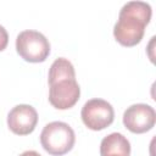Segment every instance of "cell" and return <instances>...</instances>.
<instances>
[{
	"mask_svg": "<svg viewBox=\"0 0 156 156\" xmlns=\"http://www.w3.org/2000/svg\"><path fill=\"white\" fill-rule=\"evenodd\" d=\"M49 101L57 110H67L76 105L80 88L76 80L73 65L65 57L56 58L49 69Z\"/></svg>",
	"mask_w": 156,
	"mask_h": 156,
	"instance_id": "6da1fadb",
	"label": "cell"
},
{
	"mask_svg": "<svg viewBox=\"0 0 156 156\" xmlns=\"http://www.w3.org/2000/svg\"><path fill=\"white\" fill-rule=\"evenodd\" d=\"M151 6L144 1H129L119 11L113 27L115 39L123 46H134L144 37L145 27L151 20Z\"/></svg>",
	"mask_w": 156,
	"mask_h": 156,
	"instance_id": "7a4b0ae2",
	"label": "cell"
},
{
	"mask_svg": "<svg viewBox=\"0 0 156 156\" xmlns=\"http://www.w3.org/2000/svg\"><path fill=\"white\" fill-rule=\"evenodd\" d=\"M76 141V134L65 122L48 123L40 134V144L43 149L52 156H62L72 150Z\"/></svg>",
	"mask_w": 156,
	"mask_h": 156,
	"instance_id": "3957f363",
	"label": "cell"
},
{
	"mask_svg": "<svg viewBox=\"0 0 156 156\" xmlns=\"http://www.w3.org/2000/svg\"><path fill=\"white\" fill-rule=\"evenodd\" d=\"M16 50L27 62H44L50 54V43L40 32L27 29L17 35Z\"/></svg>",
	"mask_w": 156,
	"mask_h": 156,
	"instance_id": "277c9868",
	"label": "cell"
},
{
	"mask_svg": "<svg viewBox=\"0 0 156 156\" xmlns=\"http://www.w3.org/2000/svg\"><path fill=\"white\" fill-rule=\"evenodd\" d=\"M83 123L91 130H102L115 119V111L110 102L104 99L88 100L82 107Z\"/></svg>",
	"mask_w": 156,
	"mask_h": 156,
	"instance_id": "5b68a950",
	"label": "cell"
},
{
	"mask_svg": "<svg viewBox=\"0 0 156 156\" xmlns=\"http://www.w3.org/2000/svg\"><path fill=\"white\" fill-rule=\"evenodd\" d=\"M156 122V112L154 107L146 104H134L123 113V124L128 130L135 134L149 132Z\"/></svg>",
	"mask_w": 156,
	"mask_h": 156,
	"instance_id": "8992f818",
	"label": "cell"
},
{
	"mask_svg": "<svg viewBox=\"0 0 156 156\" xmlns=\"http://www.w3.org/2000/svg\"><path fill=\"white\" fill-rule=\"evenodd\" d=\"M38 123V113L30 105L21 104L15 106L7 115V126L17 135L30 134Z\"/></svg>",
	"mask_w": 156,
	"mask_h": 156,
	"instance_id": "52a82bcc",
	"label": "cell"
},
{
	"mask_svg": "<svg viewBox=\"0 0 156 156\" xmlns=\"http://www.w3.org/2000/svg\"><path fill=\"white\" fill-rule=\"evenodd\" d=\"M101 156H129L130 144L121 133H111L106 135L100 144Z\"/></svg>",
	"mask_w": 156,
	"mask_h": 156,
	"instance_id": "ba28073f",
	"label": "cell"
},
{
	"mask_svg": "<svg viewBox=\"0 0 156 156\" xmlns=\"http://www.w3.org/2000/svg\"><path fill=\"white\" fill-rule=\"evenodd\" d=\"M9 43V34L6 32V29L0 24V51H2Z\"/></svg>",
	"mask_w": 156,
	"mask_h": 156,
	"instance_id": "9c48e42d",
	"label": "cell"
},
{
	"mask_svg": "<svg viewBox=\"0 0 156 156\" xmlns=\"http://www.w3.org/2000/svg\"><path fill=\"white\" fill-rule=\"evenodd\" d=\"M20 156H41L39 152H37V151H34V150H28V151H24V152H22Z\"/></svg>",
	"mask_w": 156,
	"mask_h": 156,
	"instance_id": "30bf717a",
	"label": "cell"
}]
</instances>
